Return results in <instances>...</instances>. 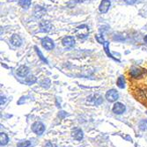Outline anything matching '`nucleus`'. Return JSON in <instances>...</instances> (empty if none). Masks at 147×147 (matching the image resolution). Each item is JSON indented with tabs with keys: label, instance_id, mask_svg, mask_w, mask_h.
<instances>
[{
	"label": "nucleus",
	"instance_id": "f03ea898",
	"mask_svg": "<svg viewBox=\"0 0 147 147\" xmlns=\"http://www.w3.org/2000/svg\"><path fill=\"white\" fill-rule=\"evenodd\" d=\"M103 102V99L100 94L97 93H93L87 97L86 99V103L90 106H99Z\"/></svg>",
	"mask_w": 147,
	"mask_h": 147
},
{
	"label": "nucleus",
	"instance_id": "c756f323",
	"mask_svg": "<svg viewBox=\"0 0 147 147\" xmlns=\"http://www.w3.org/2000/svg\"><path fill=\"white\" fill-rule=\"evenodd\" d=\"M144 41L145 44H147V35H145V36H144Z\"/></svg>",
	"mask_w": 147,
	"mask_h": 147
},
{
	"label": "nucleus",
	"instance_id": "7c9ffc66",
	"mask_svg": "<svg viewBox=\"0 0 147 147\" xmlns=\"http://www.w3.org/2000/svg\"><path fill=\"white\" fill-rule=\"evenodd\" d=\"M146 113H147V112H146Z\"/></svg>",
	"mask_w": 147,
	"mask_h": 147
},
{
	"label": "nucleus",
	"instance_id": "aec40b11",
	"mask_svg": "<svg viewBox=\"0 0 147 147\" xmlns=\"http://www.w3.org/2000/svg\"><path fill=\"white\" fill-rule=\"evenodd\" d=\"M138 126L141 130H143V131L146 130L147 129V120H141L138 123Z\"/></svg>",
	"mask_w": 147,
	"mask_h": 147
},
{
	"label": "nucleus",
	"instance_id": "f257e3e1",
	"mask_svg": "<svg viewBox=\"0 0 147 147\" xmlns=\"http://www.w3.org/2000/svg\"><path fill=\"white\" fill-rule=\"evenodd\" d=\"M75 34H76L77 37L79 39H82V40L86 39L89 35V28L85 24L80 25L76 28Z\"/></svg>",
	"mask_w": 147,
	"mask_h": 147
},
{
	"label": "nucleus",
	"instance_id": "a211bd4d",
	"mask_svg": "<svg viewBox=\"0 0 147 147\" xmlns=\"http://www.w3.org/2000/svg\"><path fill=\"white\" fill-rule=\"evenodd\" d=\"M103 46H104V49H105V52L107 53V55H108L109 57H111V58H113V59L118 61L116 58H115V57L110 54V52H109V42H105L104 44H103Z\"/></svg>",
	"mask_w": 147,
	"mask_h": 147
},
{
	"label": "nucleus",
	"instance_id": "7ed1b4c3",
	"mask_svg": "<svg viewBox=\"0 0 147 147\" xmlns=\"http://www.w3.org/2000/svg\"><path fill=\"white\" fill-rule=\"evenodd\" d=\"M32 130L34 133H35L36 135L42 136L43 134V132L45 131V126L41 122H35L32 125Z\"/></svg>",
	"mask_w": 147,
	"mask_h": 147
},
{
	"label": "nucleus",
	"instance_id": "4be33fe9",
	"mask_svg": "<svg viewBox=\"0 0 147 147\" xmlns=\"http://www.w3.org/2000/svg\"><path fill=\"white\" fill-rule=\"evenodd\" d=\"M34 49H35V51H36V53H37V55L39 56V57H40V59H41L43 63H48V60L43 57V55H42V53L41 52V50H39V49L37 48V47H34Z\"/></svg>",
	"mask_w": 147,
	"mask_h": 147
},
{
	"label": "nucleus",
	"instance_id": "ddd939ff",
	"mask_svg": "<svg viewBox=\"0 0 147 147\" xmlns=\"http://www.w3.org/2000/svg\"><path fill=\"white\" fill-rule=\"evenodd\" d=\"M29 73V68L26 67L25 65H21L18 68L17 70V74L18 76L21 77V78H24V77H26L28 74Z\"/></svg>",
	"mask_w": 147,
	"mask_h": 147
},
{
	"label": "nucleus",
	"instance_id": "b1692460",
	"mask_svg": "<svg viewBox=\"0 0 147 147\" xmlns=\"http://www.w3.org/2000/svg\"><path fill=\"white\" fill-rule=\"evenodd\" d=\"M95 38H96V40L98 41V42L99 43H100V44H104V42H105V41H104V38H103V36L101 35V34H97L96 36H95Z\"/></svg>",
	"mask_w": 147,
	"mask_h": 147
},
{
	"label": "nucleus",
	"instance_id": "a878e982",
	"mask_svg": "<svg viewBox=\"0 0 147 147\" xmlns=\"http://www.w3.org/2000/svg\"><path fill=\"white\" fill-rule=\"evenodd\" d=\"M45 147H57L55 144H53L51 142H47L45 144Z\"/></svg>",
	"mask_w": 147,
	"mask_h": 147
},
{
	"label": "nucleus",
	"instance_id": "20e7f679",
	"mask_svg": "<svg viewBox=\"0 0 147 147\" xmlns=\"http://www.w3.org/2000/svg\"><path fill=\"white\" fill-rule=\"evenodd\" d=\"M118 98H119V93L115 89H110L106 93V99L109 102H115L118 100Z\"/></svg>",
	"mask_w": 147,
	"mask_h": 147
},
{
	"label": "nucleus",
	"instance_id": "f3484780",
	"mask_svg": "<svg viewBox=\"0 0 147 147\" xmlns=\"http://www.w3.org/2000/svg\"><path fill=\"white\" fill-rule=\"evenodd\" d=\"M116 84H117V86L119 88H121V89L124 88L125 87V79H124V77L123 76H120L118 78V79H117Z\"/></svg>",
	"mask_w": 147,
	"mask_h": 147
},
{
	"label": "nucleus",
	"instance_id": "f8f14e48",
	"mask_svg": "<svg viewBox=\"0 0 147 147\" xmlns=\"http://www.w3.org/2000/svg\"><path fill=\"white\" fill-rule=\"evenodd\" d=\"M46 9L42 6H40V5H36L34 8V16L36 18H42V16L45 15L46 13Z\"/></svg>",
	"mask_w": 147,
	"mask_h": 147
},
{
	"label": "nucleus",
	"instance_id": "393cba45",
	"mask_svg": "<svg viewBox=\"0 0 147 147\" xmlns=\"http://www.w3.org/2000/svg\"><path fill=\"white\" fill-rule=\"evenodd\" d=\"M66 115H67V113L66 112H64V111H60L59 112V114H58V116L61 118V119H63V118H64Z\"/></svg>",
	"mask_w": 147,
	"mask_h": 147
},
{
	"label": "nucleus",
	"instance_id": "cd10ccee",
	"mask_svg": "<svg viewBox=\"0 0 147 147\" xmlns=\"http://www.w3.org/2000/svg\"><path fill=\"white\" fill-rule=\"evenodd\" d=\"M5 101H6V98L5 96H1V105L5 104Z\"/></svg>",
	"mask_w": 147,
	"mask_h": 147
},
{
	"label": "nucleus",
	"instance_id": "c85d7f7f",
	"mask_svg": "<svg viewBox=\"0 0 147 147\" xmlns=\"http://www.w3.org/2000/svg\"><path fill=\"white\" fill-rule=\"evenodd\" d=\"M74 2L75 3H81V2H83V0H74Z\"/></svg>",
	"mask_w": 147,
	"mask_h": 147
},
{
	"label": "nucleus",
	"instance_id": "4468645a",
	"mask_svg": "<svg viewBox=\"0 0 147 147\" xmlns=\"http://www.w3.org/2000/svg\"><path fill=\"white\" fill-rule=\"evenodd\" d=\"M129 73H130V76H131V77L135 78H139V77H141V76H142L143 71H142L139 68L133 67V68L130 70Z\"/></svg>",
	"mask_w": 147,
	"mask_h": 147
},
{
	"label": "nucleus",
	"instance_id": "39448f33",
	"mask_svg": "<svg viewBox=\"0 0 147 147\" xmlns=\"http://www.w3.org/2000/svg\"><path fill=\"white\" fill-rule=\"evenodd\" d=\"M39 28H40V31L41 32L49 33V31H51L53 26L49 20H42L41 22H40Z\"/></svg>",
	"mask_w": 147,
	"mask_h": 147
},
{
	"label": "nucleus",
	"instance_id": "5701e85b",
	"mask_svg": "<svg viewBox=\"0 0 147 147\" xmlns=\"http://www.w3.org/2000/svg\"><path fill=\"white\" fill-rule=\"evenodd\" d=\"M41 86L43 88H49L50 86V80L49 78H44L41 82Z\"/></svg>",
	"mask_w": 147,
	"mask_h": 147
},
{
	"label": "nucleus",
	"instance_id": "9d476101",
	"mask_svg": "<svg viewBox=\"0 0 147 147\" xmlns=\"http://www.w3.org/2000/svg\"><path fill=\"white\" fill-rule=\"evenodd\" d=\"M71 137L75 139V140H78V141H80L81 139H83L84 138V134H83V131L81 129L79 128H76L72 130L71 132Z\"/></svg>",
	"mask_w": 147,
	"mask_h": 147
},
{
	"label": "nucleus",
	"instance_id": "2eb2a0df",
	"mask_svg": "<svg viewBox=\"0 0 147 147\" xmlns=\"http://www.w3.org/2000/svg\"><path fill=\"white\" fill-rule=\"evenodd\" d=\"M8 141H9V138L5 133L4 132L0 133V144H1V146L6 145L8 144Z\"/></svg>",
	"mask_w": 147,
	"mask_h": 147
},
{
	"label": "nucleus",
	"instance_id": "6ab92c4d",
	"mask_svg": "<svg viewBox=\"0 0 147 147\" xmlns=\"http://www.w3.org/2000/svg\"><path fill=\"white\" fill-rule=\"evenodd\" d=\"M36 81H37V78H36V77L34 76V75H30V76H28V78H26V82L28 83V85H33V84H34Z\"/></svg>",
	"mask_w": 147,
	"mask_h": 147
},
{
	"label": "nucleus",
	"instance_id": "423d86ee",
	"mask_svg": "<svg viewBox=\"0 0 147 147\" xmlns=\"http://www.w3.org/2000/svg\"><path fill=\"white\" fill-rule=\"evenodd\" d=\"M113 112L116 115H122L125 112L126 108L125 106L121 103V102H115L113 106V109H112Z\"/></svg>",
	"mask_w": 147,
	"mask_h": 147
},
{
	"label": "nucleus",
	"instance_id": "dca6fc26",
	"mask_svg": "<svg viewBox=\"0 0 147 147\" xmlns=\"http://www.w3.org/2000/svg\"><path fill=\"white\" fill-rule=\"evenodd\" d=\"M31 1L32 0H20L19 5L24 9H28L31 5Z\"/></svg>",
	"mask_w": 147,
	"mask_h": 147
},
{
	"label": "nucleus",
	"instance_id": "0eeeda50",
	"mask_svg": "<svg viewBox=\"0 0 147 147\" xmlns=\"http://www.w3.org/2000/svg\"><path fill=\"white\" fill-rule=\"evenodd\" d=\"M42 46L47 50H51L55 48L54 42H53V41L49 37H44L42 40Z\"/></svg>",
	"mask_w": 147,
	"mask_h": 147
},
{
	"label": "nucleus",
	"instance_id": "6e6552de",
	"mask_svg": "<svg viewBox=\"0 0 147 147\" xmlns=\"http://www.w3.org/2000/svg\"><path fill=\"white\" fill-rule=\"evenodd\" d=\"M110 5H111V2L110 0H102L100 4V6H99V11L100 13H107L109 11V8H110Z\"/></svg>",
	"mask_w": 147,
	"mask_h": 147
},
{
	"label": "nucleus",
	"instance_id": "412c9836",
	"mask_svg": "<svg viewBox=\"0 0 147 147\" xmlns=\"http://www.w3.org/2000/svg\"><path fill=\"white\" fill-rule=\"evenodd\" d=\"M31 145V142L28 140H23L18 143L17 147H29Z\"/></svg>",
	"mask_w": 147,
	"mask_h": 147
},
{
	"label": "nucleus",
	"instance_id": "bb28decb",
	"mask_svg": "<svg viewBox=\"0 0 147 147\" xmlns=\"http://www.w3.org/2000/svg\"><path fill=\"white\" fill-rule=\"evenodd\" d=\"M125 3L128 4V5H133V4H135L137 0H124Z\"/></svg>",
	"mask_w": 147,
	"mask_h": 147
},
{
	"label": "nucleus",
	"instance_id": "1a4fd4ad",
	"mask_svg": "<svg viewBox=\"0 0 147 147\" xmlns=\"http://www.w3.org/2000/svg\"><path fill=\"white\" fill-rule=\"evenodd\" d=\"M62 43L65 48H72L75 45V38L73 36H65L62 40Z\"/></svg>",
	"mask_w": 147,
	"mask_h": 147
},
{
	"label": "nucleus",
	"instance_id": "9b49d317",
	"mask_svg": "<svg viewBox=\"0 0 147 147\" xmlns=\"http://www.w3.org/2000/svg\"><path fill=\"white\" fill-rule=\"evenodd\" d=\"M11 43L14 47H20L22 44V39L19 34H13L11 37Z\"/></svg>",
	"mask_w": 147,
	"mask_h": 147
}]
</instances>
